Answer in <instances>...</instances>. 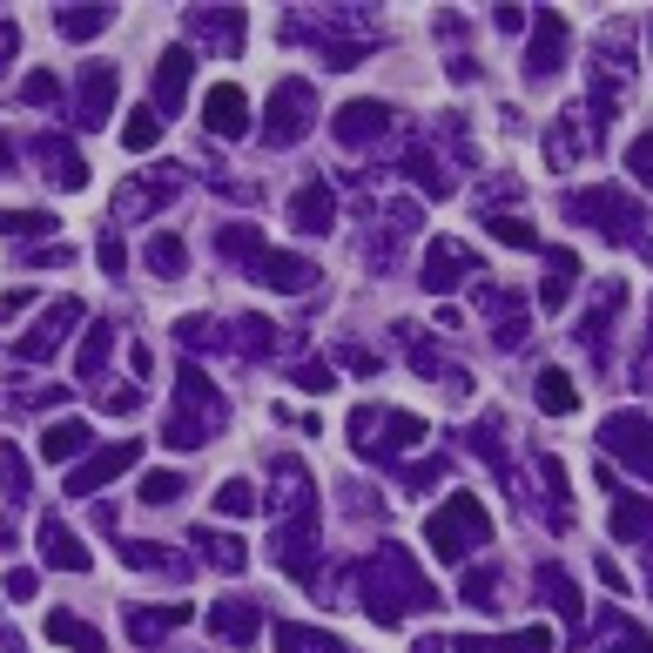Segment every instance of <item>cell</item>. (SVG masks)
<instances>
[{"mask_svg":"<svg viewBox=\"0 0 653 653\" xmlns=\"http://www.w3.org/2000/svg\"><path fill=\"white\" fill-rule=\"evenodd\" d=\"M0 478H8V493H28V465H21L8 445H0Z\"/></svg>","mask_w":653,"mask_h":653,"instance_id":"39","label":"cell"},{"mask_svg":"<svg viewBox=\"0 0 653 653\" xmlns=\"http://www.w3.org/2000/svg\"><path fill=\"white\" fill-rule=\"evenodd\" d=\"M14 41H21V34H14V21H0V61L14 54Z\"/></svg>","mask_w":653,"mask_h":653,"instance_id":"46","label":"cell"},{"mask_svg":"<svg viewBox=\"0 0 653 653\" xmlns=\"http://www.w3.org/2000/svg\"><path fill=\"white\" fill-rule=\"evenodd\" d=\"M566 209H573V216H607V222H613L607 236H633V229H640L633 203H620V196H607V189H593V196H573Z\"/></svg>","mask_w":653,"mask_h":653,"instance_id":"15","label":"cell"},{"mask_svg":"<svg viewBox=\"0 0 653 653\" xmlns=\"http://www.w3.org/2000/svg\"><path fill=\"white\" fill-rule=\"evenodd\" d=\"M8 169H14V148H8V142H0V176H8Z\"/></svg>","mask_w":653,"mask_h":653,"instance_id":"47","label":"cell"},{"mask_svg":"<svg viewBox=\"0 0 653 653\" xmlns=\"http://www.w3.org/2000/svg\"><path fill=\"white\" fill-rule=\"evenodd\" d=\"M222 257H250V263H257V257H263V236H257L250 222H229V229H222Z\"/></svg>","mask_w":653,"mask_h":653,"instance_id":"31","label":"cell"},{"mask_svg":"<svg viewBox=\"0 0 653 653\" xmlns=\"http://www.w3.org/2000/svg\"><path fill=\"white\" fill-rule=\"evenodd\" d=\"M135 458H142V438H122V445H108V452H95V458H81V465L68 471V493H74V499L102 493V485H108V478H122Z\"/></svg>","mask_w":653,"mask_h":653,"instance_id":"3","label":"cell"},{"mask_svg":"<svg viewBox=\"0 0 653 653\" xmlns=\"http://www.w3.org/2000/svg\"><path fill=\"white\" fill-rule=\"evenodd\" d=\"M216 512H229V519L257 512V493H250V478H222V493H216Z\"/></svg>","mask_w":653,"mask_h":653,"instance_id":"29","label":"cell"},{"mask_svg":"<svg viewBox=\"0 0 653 653\" xmlns=\"http://www.w3.org/2000/svg\"><path fill=\"white\" fill-rule=\"evenodd\" d=\"M8 593L14 600H34V573H28V566H21V573H8Z\"/></svg>","mask_w":653,"mask_h":653,"instance_id":"44","label":"cell"},{"mask_svg":"<svg viewBox=\"0 0 653 653\" xmlns=\"http://www.w3.org/2000/svg\"><path fill=\"white\" fill-rule=\"evenodd\" d=\"M257 277H263L270 290H290V297L317 283V270H310L303 257H283V250H263V257H257Z\"/></svg>","mask_w":653,"mask_h":653,"instance_id":"14","label":"cell"},{"mask_svg":"<svg viewBox=\"0 0 653 653\" xmlns=\"http://www.w3.org/2000/svg\"><path fill=\"white\" fill-rule=\"evenodd\" d=\"M128 566H162V546H148V539H135V546H128Z\"/></svg>","mask_w":653,"mask_h":653,"instance_id":"42","label":"cell"},{"mask_svg":"<svg viewBox=\"0 0 653 653\" xmlns=\"http://www.w3.org/2000/svg\"><path fill=\"white\" fill-rule=\"evenodd\" d=\"M183 263H189L183 236H155V242H148V270H155V277H183Z\"/></svg>","mask_w":653,"mask_h":653,"instance_id":"26","label":"cell"},{"mask_svg":"<svg viewBox=\"0 0 653 653\" xmlns=\"http://www.w3.org/2000/svg\"><path fill=\"white\" fill-rule=\"evenodd\" d=\"M465 270H471V250H458V242H438L432 263H425V290H452Z\"/></svg>","mask_w":653,"mask_h":653,"instance_id":"21","label":"cell"},{"mask_svg":"<svg viewBox=\"0 0 653 653\" xmlns=\"http://www.w3.org/2000/svg\"><path fill=\"white\" fill-rule=\"evenodd\" d=\"M493 21H499V28H506V34H519V28H526V8H499V14H493Z\"/></svg>","mask_w":653,"mask_h":653,"instance_id":"45","label":"cell"},{"mask_svg":"<svg viewBox=\"0 0 653 653\" xmlns=\"http://www.w3.org/2000/svg\"><path fill=\"white\" fill-rule=\"evenodd\" d=\"M310 108H317L310 81H283V89H277V102H270V142H277V148L303 142V128H310Z\"/></svg>","mask_w":653,"mask_h":653,"instance_id":"4","label":"cell"},{"mask_svg":"<svg viewBox=\"0 0 653 653\" xmlns=\"http://www.w3.org/2000/svg\"><path fill=\"white\" fill-rule=\"evenodd\" d=\"M102 404L128 418V412H142V391H135V384H122V391H102Z\"/></svg>","mask_w":653,"mask_h":653,"instance_id":"40","label":"cell"},{"mask_svg":"<svg viewBox=\"0 0 653 653\" xmlns=\"http://www.w3.org/2000/svg\"><path fill=\"white\" fill-rule=\"evenodd\" d=\"M54 95H61V81H54V74H48V68H41V74H28V81H21V102H34V108H48V102H54Z\"/></svg>","mask_w":653,"mask_h":653,"instance_id":"33","label":"cell"},{"mask_svg":"<svg viewBox=\"0 0 653 653\" xmlns=\"http://www.w3.org/2000/svg\"><path fill=\"white\" fill-rule=\"evenodd\" d=\"M384 122H391V115H384L377 102H344V108H338V142H351V148H357V142H371Z\"/></svg>","mask_w":653,"mask_h":653,"instance_id":"18","label":"cell"},{"mask_svg":"<svg viewBox=\"0 0 653 653\" xmlns=\"http://www.w3.org/2000/svg\"><path fill=\"white\" fill-rule=\"evenodd\" d=\"M626 169H633L640 183H653V128H646V135H640V142L626 148Z\"/></svg>","mask_w":653,"mask_h":653,"instance_id":"35","label":"cell"},{"mask_svg":"<svg viewBox=\"0 0 653 653\" xmlns=\"http://www.w3.org/2000/svg\"><path fill=\"white\" fill-rule=\"evenodd\" d=\"M485 229H493V236L506 242V250H539V236H532V222H519V216H493Z\"/></svg>","mask_w":653,"mask_h":653,"instance_id":"30","label":"cell"},{"mask_svg":"<svg viewBox=\"0 0 653 653\" xmlns=\"http://www.w3.org/2000/svg\"><path fill=\"white\" fill-rule=\"evenodd\" d=\"M546 587H552V600H559V613H566V620H580V593L566 587V580L552 573V566H546Z\"/></svg>","mask_w":653,"mask_h":653,"instance_id":"37","label":"cell"},{"mask_svg":"<svg viewBox=\"0 0 653 653\" xmlns=\"http://www.w3.org/2000/svg\"><path fill=\"white\" fill-rule=\"evenodd\" d=\"M196 546H203V559H209V566H222V573H242V566H250V546L229 539V532H216V526H203V532H196Z\"/></svg>","mask_w":653,"mask_h":653,"instance_id":"20","label":"cell"},{"mask_svg":"<svg viewBox=\"0 0 653 653\" xmlns=\"http://www.w3.org/2000/svg\"><path fill=\"white\" fill-rule=\"evenodd\" d=\"M115 108V68H89L81 74V128H108Z\"/></svg>","mask_w":653,"mask_h":653,"instance_id":"13","label":"cell"},{"mask_svg":"<svg viewBox=\"0 0 653 653\" xmlns=\"http://www.w3.org/2000/svg\"><path fill=\"white\" fill-rule=\"evenodd\" d=\"M418 653H445V646H438V640H418Z\"/></svg>","mask_w":653,"mask_h":653,"instance_id":"49","label":"cell"},{"mask_svg":"<svg viewBox=\"0 0 653 653\" xmlns=\"http://www.w3.org/2000/svg\"><path fill=\"white\" fill-rule=\"evenodd\" d=\"M108 21H115L108 8H68V14H61V34H68V41H95Z\"/></svg>","mask_w":653,"mask_h":653,"instance_id":"27","label":"cell"},{"mask_svg":"<svg viewBox=\"0 0 653 653\" xmlns=\"http://www.w3.org/2000/svg\"><path fill=\"white\" fill-rule=\"evenodd\" d=\"M297 384H310V391H331V364H303V371H297Z\"/></svg>","mask_w":653,"mask_h":653,"instance_id":"41","label":"cell"},{"mask_svg":"<svg viewBox=\"0 0 653 653\" xmlns=\"http://www.w3.org/2000/svg\"><path fill=\"white\" fill-rule=\"evenodd\" d=\"M425 539H432V552L438 559H471L485 539H493V519H485V499H471V493H452L438 512H432V526H425Z\"/></svg>","mask_w":653,"mask_h":653,"instance_id":"1","label":"cell"},{"mask_svg":"<svg viewBox=\"0 0 653 653\" xmlns=\"http://www.w3.org/2000/svg\"><path fill=\"white\" fill-rule=\"evenodd\" d=\"M34 539H41V559H48V566H61V573H89V566H95V559H89V546H81L68 526H54V519H41V532H34Z\"/></svg>","mask_w":653,"mask_h":653,"instance_id":"10","label":"cell"},{"mask_svg":"<svg viewBox=\"0 0 653 653\" xmlns=\"http://www.w3.org/2000/svg\"><path fill=\"white\" fill-rule=\"evenodd\" d=\"M493 593H499V573H465V600H471V607H485Z\"/></svg>","mask_w":653,"mask_h":653,"instance_id":"38","label":"cell"},{"mask_svg":"<svg viewBox=\"0 0 653 653\" xmlns=\"http://www.w3.org/2000/svg\"><path fill=\"white\" fill-rule=\"evenodd\" d=\"M108 351H115V331H108V323H89V344H81L74 371H81V377H95V371L108 364Z\"/></svg>","mask_w":653,"mask_h":653,"instance_id":"25","label":"cell"},{"mask_svg":"<svg viewBox=\"0 0 653 653\" xmlns=\"http://www.w3.org/2000/svg\"><path fill=\"white\" fill-rule=\"evenodd\" d=\"M155 142H162V115H155V108H135V115L122 122V148H135V155H148Z\"/></svg>","mask_w":653,"mask_h":653,"instance_id":"24","label":"cell"},{"mask_svg":"<svg viewBox=\"0 0 653 653\" xmlns=\"http://www.w3.org/2000/svg\"><path fill=\"white\" fill-rule=\"evenodd\" d=\"M613 653H653V646H646V640H633V646H613Z\"/></svg>","mask_w":653,"mask_h":653,"instance_id":"48","label":"cell"},{"mask_svg":"<svg viewBox=\"0 0 653 653\" xmlns=\"http://www.w3.org/2000/svg\"><path fill=\"white\" fill-rule=\"evenodd\" d=\"M646 526H653V512H646V506H633V499H626V506L613 512V532H620V539H640Z\"/></svg>","mask_w":653,"mask_h":653,"instance_id":"34","label":"cell"},{"mask_svg":"<svg viewBox=\"0 0 653 653\" xmlns=\"http://www.w3.org/2000/svg\"><path fill=\"white\" fill-rule=\"evenodd\" d=\"M600 445H607L613 458L653 471V418H640V412H613V418L600 425Z\"/></svg>","mask_w":653,"mask_h":653,"instance_id":"2","label":"cell"},{"mask_svg":"<svg viewBox=\"0 0 653 653\" xmlns=\"http://www.w3.org/2000/svg\"><path fill=\"white\" fill-rule=\"evenodd\" d=\"M34 303V290H8V297H0V317H21Z\"/></svg>","mask_w":653,"mask_h":653,"instance_id":"43","label":"cell"},{"mask_svg":"<svg viewBox=\"0 0 653 653\" xmlns=\"http://www.w3.org/2000/svg\"><path fill=\"white\" fill-rule=\"evenodd\" d=\"M559 68H566V14L539 8V28L526 41V74L539 81V74H559Z\"/></svg>","mask_w":653,"mask_h":653,"instance_id":"5","label":"cell"},{"mask_svg":"<svg viewBox=\"0 0 653 653\" xmlns=\"http://www.w3.org/2000/svg\"><path fill=\"white\" fill-rule=\"evenodd\" d=\"M74 317H81V303H54V310H48V317L34 323V331H28V338L14 344V357H28V364H41V357H54V351H61V338H68V323H74Z\"/></svg>","mask_w":653,"mask_h":653,"instance_id":"7","label":"cell"},{"mask_svg":"<svg viewBox=\"0 0 653 653\" xmlns=\"http://www.w3.org/2000/svg\"><path fill=\"white\" fill-rule=\"evenodd\" d=\"M290 222H297L303 236H323V229H331V222H338V196H331V189H323V183H310V189H297V196H290Z\"/></svg>","mask_w":653,"mask_h":653,"instance_id":"11","label":"cell"},{"mask_svg":"<svg viewBox=\"0 0 653 653\" xmlns=\"http://www.w3.org/2000/svg\"><path fill=\"white\" fill-rule=\"evenodd\" d=\"M539 412H552V418H573L580 412V391H573V377H566L559 364L539 371Z\"/></svg>","mask_w":653,"mask_h":653,"instance_id":"19","label":"cell"},{"mask_svg":"<svg viewBox=\"0 0 653 653\" xmlns=\"http://www.w3.org/2000/svg\"><path fill=\"white\" fill-rule=\"evenodd\" d=\"M41 633H48L54 646H74V653H102V646H108V633H102V626H89V620L68 613V607H54V613L41 620Z\"/></svg>","mask_w":653,"mask_h":653,"instance_id":"8","label":"cell"},{"mask_svg":"<svg viewBox=\"0 0 653 653\" xmlns=\"http://www.w3.org/2000/svg\"><path fill=\"white\" fill-rule=\"evenodd\" d=\"M209 633H222V640H257L263 633V607L257 600H222V607H209Z\"/></svg>","mask_w":653,"mask_h":653,"instance_id":"12","label":"cell"},{"mask_svg":"<svg viewBox=\"0 0 653 653\" xmlns=\"http://www.w3.org/2000/svg\"><path fill=\"white\" fill-rule=\"evenodd\" d=\"M183 485H189L183 471H148V478H142V506H176Z\"/></svg>","mask_w":653,"mask_h":653,"instance_id":"28","label":"cell"},{"mask_svg":"<svg viewBox=\"0 0 653 653\" xmlns=\"http://www.w3.org/2000/svg\"><path fill=\"white\" fill-rule=\"evenodd\" d=\"M203 128H209V135H222V142H236L242 128H250V95H242L236 81L209 89V102H203Z\"/></svg>","mask_w":653,"mask_h":653,"instance_id":"6","label":"cell"},{"mask_svg":"<svg viewBox=\"0 0 653 653\" xmlns=\"http://www.w3.org/2000/svg\"><path fill=\"white\" fill-rule=\"evenodd\" d=\"M552 646V633L546 626H526V633H512V640H493V646H485V640H465L458 653H546Z\"/></svg>","mask_w":653,"mask_h":653,"instance_id":"23","label":"cell"},{"mask_svg":"<svg viewBox=\"0 0 653 653\" xmlns=\"http://www.w3.org/2000/svg\"><path fill=\"white\" fill-rule=\"evenodd\" d=\"M189 620V607H162V613H135V633L142 640H155V633H169V626H183Z\"/></svg>","mask_w":653,"mask_h":653,"instance_id":"32","label":"cell"},{"mask_svg":"<svg viewBox=\"0 0 653 653\" xmlns=\"http://www.w3.org/2000/svg\"><path fill=\"white\" fill-rule=\"evenodd\" d=\"M81 452H89V425H81V418H61V425L41 432V458L48 465H74Z\"/></svg>","mask_w":653,"mask_h":653,"instance_id":"16","label":"cell"},{"mask_svg":"<svg viewBox=\"0 0 653 653\" xmlns=\"http://www.w3.org/2000/svg\"><path fill=\"white\" fill-rule=\"evenodd\" d=\"M189 68H196V54H189V48H169V54H162V68H155V108H162V115H176V108H183Z\"/></svg>","mask_w":653,"mask_h":653,"instance_id":"9","label":"cell"},{"mask_svg":"<svg viewBox=\"0 0 653 653\" xmlns=\"http://www.w3.org/2000/svg\"><path fill=\"white\" fill-rule=\"evenodd\" d=\"M41 162H48V169H54L48 183H61V189H81V183H89V169H81V155H74L68 142H54V135L41 142Z\"/></svg>","mask_w":653,"mask_h":653,"instance_id":"22","label":"cell"},{"mask_svg":"<svg viewBox=\"0 0 653 653\" xmlns=\"http://www.w3.org/2000/svg\"><path fill=\"white\" fill-rule=\"evenodd\" d=\"M95 263H102L108 277H122V270H128V250H122L115 236H102V242H95Z\"/></svg>","mask_w":653,"mask_h":653,"instance_id":"36","label":"cell"},{"mask_svg":"<svg viewBox=\"0 0 653 653\" xmlns=\"http://www.w3.org/2000/svg\"><path fill=\"white\" fill-rule=\"evenodd\" d=\"M189 28H196L203 41H222L229 54L242 48V14H236V8H196V14H189Z\"/></svg>","mask_w":653,"mask_h":653,"instance_id":"17","label":"cell"}]
</instances>
